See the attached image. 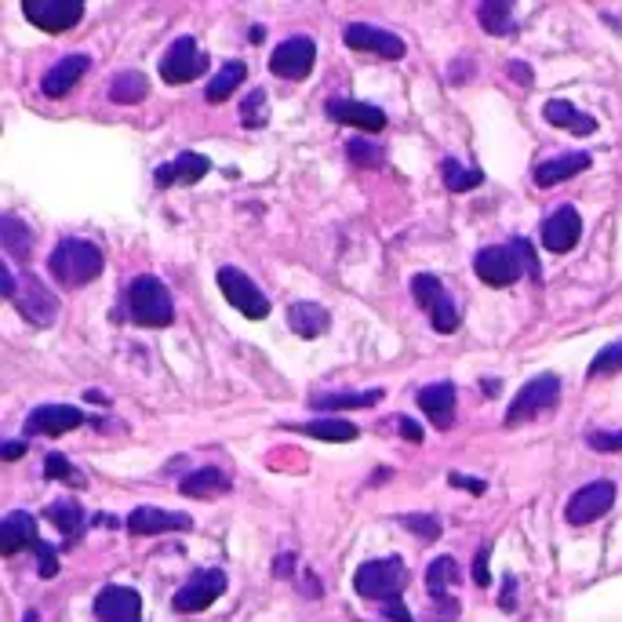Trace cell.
<instances>
[{"label":"cell","instance_id":"6da1fadb","mask_svg":"<svg viewBox=\"0 0 622 622\" xmlns=\"http://www.w3.org/2000/svg\"><path fill=\"white\" fill-rule=\"evenodd\" d=\"M102 266H106V262H102V251L91 241H81V237L59 241L48 259L51 277L59 284H66V288H81V284L95 281L102 273Z\"/></svg>","mask_w":622,"mask_h":622},{"label":"cell","instance_id":"7a4b0ae2","mask_svg":"<svg viewBox=\"0 0 622 622\" xmlns=\"http://www.w3.org/2000/svg\"><path fill=\"white\" fill-rule=\"evenodd\" d=\"M128 313L142 328H168L175 321V302L168 295V284L153 273H139L128 288Z\"/></svg>","mask_w":622,"mask_h":622},{"label":"cell","instance_id":"3957f363","mask_svg":"<svg viewBox=\"0 0 622 622\" xmlns=\"http://www.w3.org/2000/svg\"><path fill=\"white\" fill-rule=\"evenodd\" d=\"M404 586H408V568L401 557H379V561H364L353 575V590L361 593L364 601H382L393 604L401 601Z\"/></svg>","mask_w":622,"mask_h":622},{"label":"cell","instance_id":"277c9868","mask_svg":"<svg viewBox=\"0 0 622 622\" xmlns=\"http://www.w3.org/2000/svg\"><path fill=\"white\" fill-rule=\"evenodd\" d=\"M219 288H222V295H226V302H230L233 310L244 313L248 321H266V317H270V299H266L259 284L251 281L244 270H237V266H222L219 270Z\"/></svg>","mask_w":622,"mask_h":622},{"label":"cell","instance_id":"5b68a950","mask_svg":"<svg viewBox=\"0 0 622 622\" xmlns=\"http://www.w3.org/2000/svg\"><path fill=\"white\" fill-rule=\"evenodd\" d=\"M561 397V379L553 372L546 375H535L532 382H524L521 393L510 401V412H506V422H524V419H535V415L550 412L553 404Z\"/></svg>","mask_w":622,"mask_h":622},{"label":"cell","instance_id":"8992f818","mask_svg":"<svg viewBox=\"0 0 622 622\" xmlns=\"http://www.w3.org/2000/svg\"><path fill=\"white\" fill-rule=\"evenodd\" d=\"M222 593H226V575H222L219 568H204V572H193L182 590H175L171 608L182 615L204 612V608H211V604L219 601Z\"/></svg>","mask_w":622,"mask_h":622},{"label":"cell","instance_id":"52a82bcc","mask_svg":"<svg viewBox=\"0 0 622 622\" xmlns=\"http://www.w3.org/2000/svg\"><path fill=\"white\" fill-rule=\"evenodd\" d=\"M208 62H211L208 51L197 48V41H193V37H179V41L164 51L161 77L168 84H190V81H197L204 70H208Z\"/></svg>","mask_w":622,"mask_h":622},{"label":"cell","instance_id":"ba28073f","mask_svg":"<svg viewBox=\"0 0 622 622\" xmlns=\"http://www.w3.org/2000/svg\"><path fill=\"white\" fill-rule=\"evenodd\" d=\"M473 270H477V277L484 284H492V288H510V284L521 281L524 266L517 259V251H513V244H492V248L477 251Z\"/></svg>","mask_w":622,"mask_h":622},{"label":"cell","instance_id":"9c48e42d","mask_svg":"<svg viewBox=\"0 0 622 622\" xmlns=\"http://www.w3.org/2000/svg\"><path fill=\"white\" fill-rule=\"evenodd\" d=\"M22 15L44 33H66L84 19V0H26Z\"/></svg>","mask_w":622,"mask_h":622},{"label":"cell","instance_id":"30bf717a","mask_svg":"<svg viewBox=\"0 0 622 622\" xmlns=\"http://www.w3.org/2000/svg\"><path fill=\"white\" fill-rule=\"evenodd\" d=\"M317 62V44L313 37H288L277 44V51L270 55V70L284 81H306Z\"/></svg>","mask_w":622,"mask_h":622},{"label":"cell","instance_id":"8fae6325","mask_svg":"<svg viewBox=\"0 0 622 622\" xmlns=\"http://www.w3.org/2000/svg\"><path fill=\"white\" fill-rule=\"evenodd\" d=\"M342 41H346V48L368 51V55H379V59H401L404 51H408L397 33L372 26V22H350V26L342 30Z\"/></svg>","mask_w":622,"mask_h":622},{"label":"cell","instance_id":"7c38bea8","mask_svg":"<svg viewBox=\"0 0 622 622\" xmlns=\"http://www.w3.org/2000/svg\"><path fill=\"white\" fill-rule=\"evenodd\" d=\"M615 484L612 481H593L586 484V488H579V492L568 499V510H564V517H568V524H593L597 517H604V513L615 506Z\"/></svg>","mask_w":622,"mask_h":622},{"label":"cell","instance_id":"4fadbf2b","mask_svg":"<svg viewBox=\"0 0 622 622\" xmlns=\"http://www.w3.org/2000/svg\"><path fill=\"white\" fill-rule=\"evenodd\" d=\"M84 422H88V415L81 408H73V404H41V408L30 412L26 430L37 433V437H62L70 430H81Z\"/></svg>","mask_w":622,"mask_h":622},{"label":"cell","instance_id":"5bb4252c","mask_svg":"<svg viewBox=\"0 0 622 622\" xmlns=\"http://www.w3.org/2000/svg\"><path fill=\"white\" fill-rule=\"evenodd\" d=\"M579 237H582V215L572 208V204L557 208L553 215H546V222H542V244H546V251H553V255L572 251L575 244H579Z\"/></svg>","mask_w":622,"mask_h":622},{"label":"cell","instance_id":"9a60e30c","mask_svg":"<svg viewBox=\"0 0 622 622\" xmlns=\"http://www.w3.org/2000/svg\"><path fill=\"white\" fill-rule=\"evenodd\" d=\"M95 619L99 622H142V597L131 586H106L95 597Z\"/></svg>","mask_w":622,"mask_h":622},{"label":"cell","instance_id":"2e32d148","mask_svg":"<svg viewBox=\"0 0 622 622\" xmlns=\"http://www.w3.org/2000/svg\"><path fill=\"white\" fill-rule=\"evenodd\" d=\"M193 517L190 513H171L161 506H139L128 513V532L131 535H161V532H190Z\"/></svg>","mask_w":622,"mask_h":622},{"label":"cell","instance_id":"e0dca14e","mask_svg":"<svg viewBox=\"0 0 622 622\" xmlns=\"http://www.w3.org/2000/svg\"><path fill=\"white\" fill-rule=\"evenodd\" d=\"M15 306H19L22 317L30 324H37V328H48V324L55 321V313H59L55 295H51L37 277H26V281H22V291L15 295Z\"/></svg>","mask_w":622,"mask_h":622},{"label":"cell","instance_id":"ac0fdd59","mask_svg":"<svg viewBox=\"0 0 622 622\" xmlns=\"http://www.w3.org/2000/svg\"><path fill=\"white\" fill-rule=\"evenodd\" d=\"M328 117L335 124H350V128H361L368 135H379L386 128V113L372 102H353V99H332L328 102Z\"/></svg>","mask_w":622,"mask_h":622},{"label":"cell","instance_id":"d6986e66","mask_svg":"<svg viewBox=\"0 0 622 622\" xmlns=\"http://www.w3.org/2000/svg\"><path fill=\"white\" fill-rule=\"evenodd\" d=\"M211 171V161L201 157V153H179L175 161L161 164V168L153 171V182L168 190V186H193V182H201L204 175Z\"/></svg>","mask_w":622,"mask_h":622},{"label":"cell","instance_id":"ffe728a7","mask_svg":"<svg viewBox=\"0 0 622 622\" xmlns=\"http://www.w3.org/2000/svg\"><path fill=\"white\" fill-rule=\"evenodd\" d=\"M455 386L452 382H430V386H422L419 390V408L426 412V419L437 426V430H452L455 422Z\"/></svg>","mask_w":622,"mask_h":622},{"label":"cell","instance_id":"44dd1931","mask_svg":"<svg viewBox=\"0 0 622 622\" xmlns=\"http://www.w3.org/2000/svg\"><path fill=\"white\" fill-rule=\"evenodd\" d=\"M88 66H91L88 55H66V59H59L41 77V91L48 95V99H62V95H70L73 84H77L84 73H88Z\"/></svg>","mask_w":622,"mask_h":622},{"label":"cell","instance_id":"7402d4cb","mask_svg":"<svg viewBox=\"0 0 622 622\" xmlns=\"http://www.w3.org/2000/svg\"><path fill=\"white\" fill-rule=\"evenodd\" d=\"M288 328L299 339H317L332 328V313L321 302H291L288 306Z\"/></svg>","mask_w":622,"mask_h":622},{"label":"cell","instance_id":"603a6c76","mask_svg":"<svg viewBox=\"0 0 622 622\" xmlns=\"http://www.w3.org/2000/svg\"><path fill=\"white\" fill-rule=\"evenodd\" d=\"M590 164H593V157L586 150L561 153V157H550V161H542L539 168H535V182H539V186H557V182L575 179V175L586 171Z\"/></svg>","mask_w":622,"mask_h":622},{"label":"cell","instance_id":"cb8c5ba5","mask_svg":"<svg viewBox=\"0 0 622 622\" xmlns=\"http://www.w3.org/2000/svg\"><path fill=\"white\" fill-rule=\"evenodd\" d=\"M37 542V517L26 510H15L4 517L0 524V553L11 557V553H19L22 546H33Z\"/></svg>","mask_w":622,"mask_h":622},{"label":"cell","instance_id":"d4e9b609","mask_svg":"<svg viewBox=\"0 0 622 622\" xmlns=\"http://www.w3.org/2000/svg\"><path fill=\"white\" fill-rule=\"evenodd\" d=\"M233 484L230 477L222 470H215V466H204V470H193L190 477H182L179 492L186 495V499H215V495H226Z\"/></svg>","mask_w":622,"mask_h":622},{"label":"cell","instance_id":"484cf974","mask_svg":"<svg viewBox=\"0 0 622 622\" xmlns=\"http://www.w3.org/2000/svg\"><path fill=\"white\" fill-rule=\"evenodd\" d=\"M542 117H546L553 128H568V131H575V135H593V131H597V121H593L590 113H582L579 106H572V102H564V99L546 102Z\"/></svg>","mask_w":622,"mask_h":622},{"label":"cell","instance_id":"4316f807","mask_svg":"<svg viewBox=\"0 0 622 622\" xmlns=\"http://www.w3.org/2000/svg\"><path fill=\"white\" fill-rule=\"evenodd\" d=\"M375 401H382V390H364V393H317L313 408L317 412H357V408H372Z\"/></svg>","mask_w":622,"mask_h":622},{"label":"cell","instance_id":"83f0119b","mask_svg":"<svg viewBox=\"0 0 622 622\" xmlns=\"http://www.w3.org/2000/svg\"><path fill=\"white\" fill-rule=\"evenodd\" d=\"M48 517H51V524H55V528L66 535V539H81V532L88 528V513L81 510V502H73V499L51 502Z\"/></svg>","mask_w":622,"mask_h":622},{"label":"cell","instance_id":"f1b7e54d","mask_svg":"<svg viewBox=\"0 0 622 622\" xmlns=\"http://www.w3.org/2000/svg\"><path fill=\"white\" fill-rule=\"evenodd\" d=\"M291 430L306 433V437H317V441H335V444L357 441V437H361V430L346 419H313V422H299V426H291Z\"/></svg>","mask_w":622,"mask_h":622},{"label":"cell","instance_id":"f546056e","mask_svg":"<svg viewBox=\"0 0 622 622\" xmlns=\"http://www.w3.org/2000/svg\"><path fill=\"white\" fill-rule=\"evenodd\" d=\"M459 579L462 575H459L455 557H437V561H430V568H426V590H430L433 601H452L448 590H452Z\"/></svg>","mask_w":622,"mask_h":622},{"label":"cell","instance_id":"4dcf8cb0","mask_svg":"<svg viewBox=\"0 0 622 622\" xmlns=\"http://www.w3.org/2000/svg\"><path fill=\"white\" fill-rule=\"evenodd\" d=\"M0 244H4V251L15 255V259H30L33 230L22 219H15V215H0Z\"/></svg>","mask_w":622,"mask_h":622},{"label":"cell","instance_id":"1f68e13d","mask_svg":"<svg viewBox=\"0 0 622 622\" xmlns=\"http://www.w3.org/2000/svg\"><path fill=\"white\" fill-rule=\"evenodd\" d=\"M146 95H150V81H146V73H139V70L117 73L110 84V99L117 102V106H135V102H142Z\"/></svg>","mask_w":622,"mask_h":622},{"label":"cell","instance_id":"d6a6232c","mask_svg":"<svg viewBox=\"0 0 622 622\" xmlns=\"http://www.w3.org/2000/svg\"><path fill=\"white\" fill-rule=\"evenodd\" d=\"M477 19H481L484 33L506 37V33H513V4L510 0H484L477 8Z\"/></svg>","mask_w":622,"mask_h":622},{"label":"cell","instance_id":"836d02e7","mask_svg":"<svg viewBox=\"0 0 622 622\" xmlns=\"http://www.w3.org/2000/svg\"><path fill=\"white\" fill-rule=\"evenodd\" d=\"M244 77H248V66H244V62H226V66L208 81V91H204V95H208V102H226Z\"/></svg>","mask_w":622,"mask_h":622},{"label":"cell","instance_id":"e575fe53","mask_svg":"<svg viewBox=\"0 0 622 622\" xmlns=\"http://www.w3.org/2000/svg\"><path fill=\"white\" fill-rule=\"evenodd\" d=\"M441 175H444V186L452 193H466V190H477L484 182V175L477 168H466V164H459V161H448L441 164Z\"/></svg>","mask_w":622,"mask_h":622},{"label":"cell","instance_id":"d590c367","mask_svg":"<svg viewBox=\"0 0 622 622\" xmlns=\"http://www.w3.org/2000/svg\"><path fill=\"white\" fill-rule=\"evenodd\" d=\"M430 324H433V332H441V335H452L455 328H459V306H455V299L444 291L441 299L433 302L430 310Z\"/></svg>","mask_w":622,"mask_h":622},{"label":"cell","instance_id":"8d00e7d4","mask_svg":"<svg viewBox=\"0 0 622 622\" xmlns=\"http://www.w3.org/2000/svg\"><path fill=\"white\" fill-rule=\"evenodd\" d=\"M346 157H350L357 168H382V161H386V153L375 146V142L368 139H350L346 142Z\"/></svg>","mask_w":622,"mask_h":622},{"label":"cell","instance_id":"74e56055","mask_svg":"<svg viewBox=\"0 0 622 622\" xmlns=\"http://www.w3.org/2000/svg\"><path fill=\"white\" fill-rule=\"evenodd\" d=\"M615 372H622V339L608 342L590 361V379H601V375H615Z\"/></svg>","mask_w":622,"mask_h":622},{"label":"cell","instance_id":"f35d334b","mask_svg":"<svg viewBox=\"0 0 622 622\" xmlns=\"http://www.w3.org/2000/svg\"><path fill=\"white\" fill-rule=\"evenodd\" d=\"M266 91L262 88H255V91H248V99L241 102V124L244 128H262L266 124Z\"/></svg>","mask_w":622,"mask_h":622},{"label":"cell","instance_id":"ab89813d","mask_svg":"<svg viewBox=\"0 0 622 622\" xmlns=\"http://www.w3.org/2000/svg\"><path fill=\"white\" fill-rule=\"evenodd\" d=\"M401 524L408 532L419 535V539H437V535H441V521L430 517V513H404Z\"/></svg>","mask_w":622,"mask_h":622},{"label":"cell","instance_id":"60d3db41","mask_svg":"<svg viewBox=\"0 0 622 622\" xmlns=\"http://www.w3.org/2000/svg\"><path fill=\"white\" fill-rule=\"evenodd\" d=\"M30 550L37 553V561H41V579H55V575H59V550L48 546L44 539L33 542Z\"/></svg>","mask_w":622,"mask_h":622},{"label":"cell","instance_id":"b9f144b4","mask_svg":"<svg viewBox=\"0 0 622 622\" xmlns=\"http://www.w3.org/2000/svg\"><path fill=\"white\" fill-rule=\"evenodd\" d=\"M510 244H513V251H517V259H521L524 273H528L532 281H539L542 270H539V259H535V251H532V241H528V237H513Z\"/></svg>","mask_w":622,"mask_h":622},{"label":"cell","instance_id":"7bdbcfd3","mask_svg":"<svg viewBox=\"0 0 622 622\" xmlns=\"http://www.w3.org/2000/svg\"><path fill=\"white\" fill-rule=\"evenodd\" d=\"M44 477H48V481H66V477H73L70 459L59 452H51L48 459H44Z\"/></svg>","mask_w":622,"mask_h":622},{"label":"cell","instance_id":"ee69618b","mask_svg":"<svg viewBox=\"0 0 622 622\" xmlns=\"http://www.w3.org/2000/svg\"><path fill=\"white\" fill-rule=\"evenodd\" d=\"M590 448H597V452H622V433H590Z\"/></svg>","mask_w":622,"mask_h":622},{"label":"cell","instance_id":"f6af8a7d","mask_svg":"<svg viewBox=\"0 0 622 622\" xmlns=\"http://www.w3.org/2000/svg\"><path fill=\"white\" fill-rule=\"evenodd\" d=\"M448 481H452L455 488H462V492H470V495H484V492H488V484H484L481 477H462V473H448Z\"/></svg>","mask_w":622,"mask_h":622},{"label":"cell","instance_id":"bcb514c9","mask_svg":"<svg viewBox=\"0 0 622 622\" xmlns=\"http://www.w3.org/2000/svg\"><path fill=\"white\" fill-rule=\"evenodd\" d=\"M473 582H477V586H488V582H492V575H488V546H481L477 557H473Z\"/></svg>","mask_w":622,"mask_h":622},{"label":"cell","instance_id":"7dc6e473","mask_svg":"<svg viewBox=\"0 0 622 622\" xmlns=\"http://www.w3.org/2000/svg\"><path fill=\"white\" fill-rule=\"evenodd\" d=\"M15 291H19V281H15V270H11V262H4V266H0V295L15 302Z\"/></svg>","mask_w":622,"mask_h":622},{"label":"cell","instance_id":"c3c4849f","mask_svg":"<svg viewBox=\"0 0 622 622\" xmlns=\"http://www.w3.org/2000/svg\"><path fill=\"white\" fill-rule=\"evenodd\" d=\"M510 77H513V81H517V84H524V88H528L535 73H532V66H528V62H510Z\"/></svg>","mask_w":622,"mask_h":622},{"label":"cell","instance_id":"681fc988","mask_svg":"<svg viewBox=\"0 0 622 622\" xmlns=\"http://www.w3.org/2000/svg\"><path fill=\"white\" fill-rule=\"evenodd\" d=\"M382 612L390 615L393 622H415V619H412V612H408V608H404L401 601H393V604H382Z\"/></svg>","mask_w":622,"mask_h":622},{"label":"cell","instance_id":"f907efd6","mask_svg":"<svg viewBox=\"0 0 622 622\" xmlns=\"http://www.w3.org/2000/svg\"><path fill=\"white\" fill-rule=\"evenodd\" d=\"M401 433L408 437V441H415V444L422 441V430H419V422H415V419H401Z\"/></svg>","mask_w":622,"mask_h":622},{"label":"cell","instance_id":"816d5d0a","mask_svg":"<svg viewBox=\"0 0 622 622\" xmlns=\"http://www.w3.org/2000/svg\"><path fill=\"white\" fill-rule=\"evenodd\" d=\"M22 452H26V444H19V441H4V444H0V455H4V459H19Z\"/></svg>","mask_w":622,"mask_h":622},{"label":"cell","instance_id":"f5cc1de1","mask_svg":"<svg viewBox=\"0 0 622 622\" xmlns=\"http://www.w3.org/2000/svg\"><path fill=\"white\" fill-rule=\"evenodd\" d=\"M513 586H517V579L510 575V579H506V593H502V608H506V612L513 608Z\"/></svg>","mask_w":622,"mask_h":622}]
</instances>
